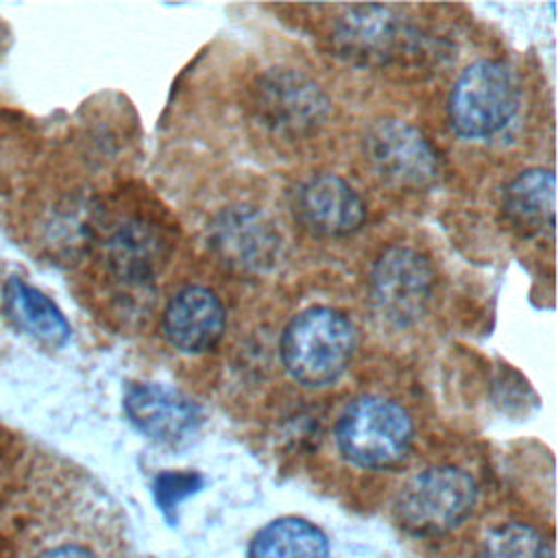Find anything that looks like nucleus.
Listing matches in <instances>:
<instances>
[{"label": "nucleus", "instance_id": "obj_18", "mask_svg": "<svg viewBox=\"0 0 558 558\" xmlns=\"http://www.w3.org/2000/svg\"><path fill=\"white\" fill-rule=\"evenodd\" d=\"M203 486V475L194 471H161L155 477L153 490L159 508L170 517L172 510Z\"/></svg>", "mask_w": 558, "mask_h": 558}, {"label": "nucleus", "instance_id": "obj_1", "mask_svg": "<svg viewBox=\"0 0 558 558\" xmlns=\"http://www.w3.org/2000/svg\"><path fill=\"white\" fill-rule=\"evenodd\" d=\"M279 351L294 381L323 388L336 384L349 368L355 353V329L342 312L314 305L286 325Z\"/></svg>", "mask_w": 558, "mask_h": 558}, {"label": "nucleus", "instance_id": "obj_10", "mask_svg": "<svg viewBox=\"0 0 558 558\" xmlns=\"http://www.w3.org/2000/svg\"><path fill=\"white\" fill-rule=\"evenodd\" d=\"M122 405L133 427L161 445H183L196 436L203 425L198 403L166 384H129Z\"/></svg>", "mask_w": 558, "mask_h": 558}, {"label": "nucleus", "instance_id": "obj_14", "mask_svg": "<svg viewBox=\"0 0 558 558\" xmlns=\"http://www.w3.org/2000/svg\"><path fill=\"white\" fill-rule=\"evenodd\" d=\"M504 216L514 231L525 238L554 235L556 179L547 168L519 172L504 190Z\"/></svg>", "mask_w": 558, "mask_h": 558}, {"label": "nucleus", "instance_id": "obj_12", "mask_svg": "<svg viewBox=\"0 0 558 558\" xmlns=\"http://www.w3.org/2000/svg\"><path fill=\"white\" fill-rule=\"evenodd\" d=\"M294 218L314 235L344 238L366 218L362 196L338 174H316L303 181L292 198Z\"/></svg>", "mask_w": 558, "mask_h": 558}, {"label": "nucleus", "instance_id": "obj_4", "mask_svg": "<svg viewBox=\"0 0 558 558\" xmlns=\"http://www.w3.org/2000/svg\"><path fill=\"white\" fill-rule=\"evenodd\" d=\"M477 504L475 480L458 466H432L408 480L397 497L399 523L418 536L445 534L471 517Z\"/></svg>", "mask_w": 558, "mask_h": 558}, {"label": "nucleus", "instance_id": "obj_19", "mask_svg": "<svg viewBox=\"0 0 558 558\" xmlns=\"http://www.w3.org/2000/svg\"><path fill=\"white\" fill-rule=\"evenodd\" d=\"M35 558H98L94 551L87 547L74 545V543H63V545H52L39 551Z\"/></svg>", "mask_w": 558, "mask_h": 558}, {"label": "nucleus", "instance_id": "obj_2", "mask_svg": "<svg viewBox=\"0 0 558 558\" xmlns=\"http://www.w3.org/2000/svg\"><path fill=\"white\" fill-rule=\"evenodd\" d=\"M414 425L405 408L388 397L364 395L338 418L336 440L342 456L362 469H390L405 460Z\"/></svg>", "mask_w": 558, "mask_h": 558}, {"label": "nucleus", "instance_id": "obj_7", "mask_svg": "<svg viewBox=\"0 0 558 558\" xmlns=\"http://www.w3.org/2000/svg\"><path fill=\"white\" fill-rule=\"evenodd\" d=\"M434 281V268L423 253L410 246H390L373 264L371 303L388 325L410 327L425 314Z\"/></svg>", "mask_w": 558, "mask_h": 558}, {"label": "nucleus", "instance_id": "obj_15", "mask_svg": "<svg viewBox=\"0 0 558 558\" xmlns=\"http://www.w3.org/2000/svg\"><path fill=\"white\" fill-rule=\"evenodd\" d=\"M2 296L9 318L24 333L52 349L68 344L72 327L59 305L48 294L20 277H9L2 288Z\"/></svg>", "mask_w": 558, "mask_h": 558}, {"label": "nucleus", "instance_id": "obj_6", "mask_svg": "<svg viewBox=\"0 0 558 558\" xmlns=\"http://www.w3.org/2000/svg\"><path fill=\"white\" fill-rule=\"evenodd\" d=\"M364 155L373 172L401 190H425L440 174V157L429 137L397 118L377 120L364 135Z\"/></svg>", "mask_w": 558, "mask_h": 558}, {"label": "nucleus", "instance_id": "obj_16", "mask_svg": "<svg viewBox=\"0 0 558 558\" xmlns=\"http://www.w3.org/2000/svg\"><path fill=\"white\" fill-rule=\"evenodd\" d=\"M327 554L325 532L299 517L270 521L248 547V558H327Z\"/></svg>", "mask_w": 558, "mask_h": 558}, {"label": "nucleus", "instance_id": "obj_8", "mask_svg": "<svg viewBox=\"0 0 558 558\" xmlns=\"http://www.w3.org/2000/svg\"><path fill=\"white\" fill-rule=\"evenodd\" d=\"M416 39L403 15L386 4L344 9L331 28V48L360 68H384L412 48Z\"/></svg>", "mask_w": 558, "mask_h": 558}, {"label": "nucleus", "instance_id": "obj_9", "mask_svg": "<svg viewBox=\"0 0 558 558\" xmlns=\"http://www.w3.org/2000/svg\"><path fill=\"white\" fill-rule=\"evenodd\" d=\"M209 242L225 266L246 275L272 270L283 251L277 222L259 207L235 205L222 209L209 227Z\"/></svg>", "mask_w": 558, "mask_h": 558}, {"label": "nucleus", "instance_id": "obj_13", "mask_svg": "<svg viewBox=\"0 0 558 558\" xmlns=\"http://www.w3.org/2000/svg\"><path fill=\"white\" fill-rule=\"evenodd\" d=\"M227 314L209 288L187 286L179 290L166 305L161 327L166 340L181 353L211 351L225 333Z\"/></svg>", "mask_w": 558, "mask_h": 558}, {"label": "nucleus", "instance_id": "obj_11", "mask_svg": "<svg viewBox=\"0 0 558 558\" xmlns=\"http://www.w3.org/2000/svg\"><path fill=\"white\" fill-rule=\"evenodd\" d=\"M170 233L150 218H126L118 222L102 242L109 272L126 286H146L157 279L172 255Z\"/></svg>", "mask_w": 558, "mask_h": 558}, {"label": "nucleus", "instance_id": "obj_17", "mask_svg": "<svg viewBox=\"0 0 558 558\" xmlns=\"http://www.w3.org/2000/svg\"><path fill=\"white\" fill-rule=\"evenodd\" d=\"M477 558H551V547L534 527L504 523L486 534Z\"/></svg>", "mask_w": 558, "mask_h": 558}, {"label": "nucleus", "instance_id": "obj_3", "mask_svg": "<svg viewBox=\"0 0 558 558\" xmlns=\"http://www.w3.org/2000/svg\"><path fill=\"white\" fill-rule=\"evenodd\" d=\"M519 100L517 76L506 63L475 61L451 87L447 100L449 124L464 140L497 135L514 118Z\"/></svg>", "mask_w": 558, "mask_h": 558}, {"label": "nucleus", "instance_id": "obj_5", "mask_svg": "<svg viewBox=\"0 0 558 558\" xmlns=\"http://www.w3.org/2000/svg\"><path fill=\"white\" fill-rule=\"evenodd\" d=\"M255 120L275 135L314 133L329 113V98L316 81L292 68H270L251 85Z\"/></svg>", "mask_w": 558, "mask_h": 558}]
</instances>
